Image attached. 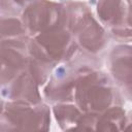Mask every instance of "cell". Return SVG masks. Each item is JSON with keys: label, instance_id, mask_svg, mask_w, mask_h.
I'll list each match as a JSON object with an SVG mask.
<instances>
[{"label": "cell", "instance_id": "cell-1", "mask_svg": "<svg viewBox=\"0 0 132 132\" xmlns=\"http://www.w3.org/2000/svg\"><path fill=\"white\" fill-rule=\"evenodd\" d=\"M73 98L78 108L87 113L97 114L110 107L114 98V90L104 73L90 69L78 77Z\"/></svg>", "mask_w": 132, "mask_h": 132}, {"label": "cell", "instance_id": "cell-2", "mask_svg": "<svg viewBox=\"0 0 132 132\" xmlns=\"http://www.w3.org/2000/svg\"><path fill=\"white\" fill-rule=\"evenodd\" d=\"M75 47L73 35L63 25L37 34L29 44V52L32 58L54 66L56 63L69 60Z\"/></svg>", "mask_w": 132, "mask_h": 132}, {"label": "cell", "instance_id": "cell-3", "mask_svg": "<svg viewBox=\"0 0 132 132\" xmlns=\"http://www.w3.org/2000/svg\"><path fill=\"white\" fill-rule=\"evenodd\" d=\"M69 31L76 40L90 52H97L105 42L102 27L96 22L88 7L81 3H72L66 9Z\"/></svg>", "mask_w": 132, "mask_h": 132}, {"label": "cell", "instance_id": "cell-4", "mask_svg": "<svg viewBox=\"0 0 132 132\" xmlns=\"http://www.w3.org/2000/svg\"><path fill=\"white\" fill-rule=\"evenodd\" d=\"M67 20L66 9L54 1L36 0L24 10L23 24L25 31L37 35L46 30L63 26Z\"/></svg>", "mask_w": 132, "mask_h": 132}, {"label": "cell", "instance_id": "cell-5", "mask_svg": "<svg viewBox=\"0 0 132 132\" xmlns=\"http://www.w3.org/2000/svg\"><path fill=\"white\" fill-rule=\"evenodd\" d=\"M4 120L3 130H43L47 129L50 110L42 104L31 106L29 102L13 101L6 105Z\"/></svg>", "mask_w": 132, "mask_h": 132}, {"label": "cell", "instance_id": "cell-6", "mask_svg": "<svg viewBox=\"0 0 132 132\" xmlns=\"http://www.w3.org/2000/svg\"><path fill=\"white\" fill-rule=\"evenodd\" d=\"M27 46L23 40H1L0 43V84L11 82L25 71Z\"/></svg>", "mask_w": 132, "mask_h": 132}, {"label": "cell", "instance_id": "cell-7", "mask_svg": "<svg viewBox=\"0 0 132 132\" xmlns=\"http://www.w3.org/2000/svg\"><path fill=\"white\" fill-rule=\"evenodd\" d=\"M35 82L30 73L23 71L14 78V81L10 86V92L7 93L6 96L14 101H25L31 104L39 103L40 97Z\"/></svg>", "mask_w": 132, "mask_h": 132}, {"label": "cell", "instance_id": "cell-8", "mask_svg": "<svg viewBox=\"0 0 132 132\" xmlns=\"http://www.w3.org/2000/svg\"><path fill=\"white\" fill-rule=\"evenodd\" d=\"M130 47L119 46L111 56V72L120 84H127L130 88Z\"/></svg>", "mask_w": 132, "mask_h": 132}, {"label": "cell", "instance_id": "cell-9", "mask_svg": "<svg viewBox=\"0 0 132 132\" xmlns=\"http://www.w3.org/2000/svg\"><path fill=\"white\" fill-rule=\"evenodd\" d=\"M98 15L108 26H119L125 14L122 0H98Z\"/></svg>", "mask_w": 132, "mask_h": 132}, {"label": "cell", "instance_id": "cell-10", "mask_svg": "<svg viewBox=\"0 0 132 132\" xmlns=\"http://www.w3.org/2000/svg\"><path fill=\"white\" fill-rule=\"evenodd\" d=\"M125 125V110L120 106L108 107L97 118L95 129L97 130H122Z\"/></svg>", "mask_w": 132, "mask_h": 132}, {"label": "cell", "instance_id": "cell-11", "mask_svg": "<svg viewBox=\"0 0 132 132\" xmlns=\"http://www.w3.org/2000/svg\"><path fill=\"white\" fill-rule=\"evenodd\" d=\"M54 112L56 114L57 121L60 123V126H62L63 129L75 128L81 116L76 106L66 104H60L56 106L54 108Z\"/></svg>", "mask_w": 132, "mask_h": 132}, {"label": "cell", "instance_id": "cell-12", "mask_svg": "<svg viewBox=\"0 0 132 132\" xmlns=\"http://www.w3.org/2000/svg\"><path fill=\"white\" fill-rule=\"evenodd\" d=\"M25 32V28L22 24L12 18L0 19V35L10 39V37H16Z\"/></svg>", "mask_w": 132, "mask_h": 132}, {"label": "cell", "instance_id": "cell-13", "mask_svg": "<svg viewBox=\"0 0 132 132\" xmlns=\"http://www.w3.org/2000/svg\"><path fill=\"white\" fill-rule=\"evenodd\" d=\"M12 3H14L15 5H18V7H22L23 5H25L26 3L31 2L32 0H11Z\"/></svg>", "mask_w": 132, "mask_h": 132}]
</instances>
